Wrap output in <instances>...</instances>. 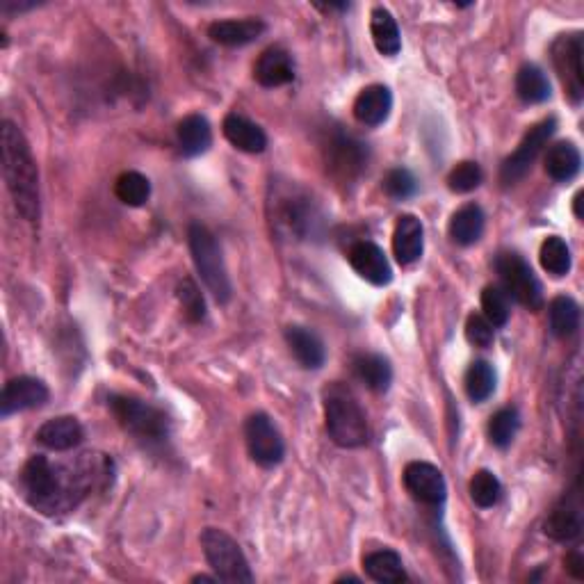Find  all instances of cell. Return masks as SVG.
<instances>
[{
	"instance_id": "cell-24",
	"label": "cell",
	"mask_w": 584,
	"mask_h": 584,
	"mask_svg": "<svg viewBox=\"0 0 584 584\" xmlns=\"http://www.w3.org/2000/svg\"><path fill=\"white\" fill-rule=\"evenodd\" d=\"M543 532L553 541L569 543L580 537L582 532V511L578 505L571 502H562L553 511H550L546 523H543Z\"/></svg>"
},
{
	"instance_id": "cell-22",
	"label": "cell",
	"mask_w": 584,
	"mask_h": 584,
	"mask_svg": "<svg viewBox=\"0 0 584 584\" xmlns=\"http://www.w3.org/2000/svg\"><path fill=\"white\" fill-rule=\"evenodd\" d=\"M286 343L297 363L306 370H320L324 361H327V352H324L322 340L318 338V334H313L311 329L297 327V324L295 327H288Z\"/></svg>"
},
{
	"instance_id": "cell-23",
	"label": "cell",
	"mask_w": 584,
	"mask_h": 584,
	"mask_svg": "<svg viewBox=\"0 0 584 584\" xmlns=\"http://www.w3.org/2000/svg\"><path fill=\"white\" fill-rule=\"evenodd\" d=\"M354 375L372 393H386L393 384L391 361L381 354H361L354 359Z\"/></svg>"
},
{
	"instance_id": "cell-38",
	"label": "cell",
	"mask_w": 584,
	"mask_h": 584,
	"mask_svg": "<svg viewBox=\"0 0 584 584\" xmlns=\"http://www.w3.org/2000/svg\"><path fill=\"white\" fill-rule=\"evenodd\" d=\"M176 297H178V302H181L185 318H188L190 322H201L206 318L204 295H201V290L192 279H183L181 283H178Z\"/></svg>"
},
{
	"instance_id": "cell-33",
	"label": "cell",
	"mask_w": 584,
	"mask_h": 584,
	"mask_svg": "<svg viewBox=\"0 0 584 584\" xmlns=\"http://www.w3.org/2000/svg\"><path fill=\"white\" fill-rule=\"evenodd\" d=\"M541 267L553 277H566L571 272V249L559 235H550L539 251Z\"/></svg>"
},
{
	"instance_id": "cell-34",
	"label": "cell",
	"mask_w": 584,
	"mask_h": 584,
	"mask_svg": "<svg viewBox=\"0 0 584 584\" xmlns=\"http://www.w3.org/2000/svg\"><path fill=\"white\" fill-rule=\"evenodd\" d=\"M115 194L121 204L140 208L151 197V183L149 178L142 176L140 172H124L115 181Z\"/></svg>"
},
{
	"instance_id": "cell-37",
	"label": "cell",
	"mask_w": 584,
	"mask_h": 584,
	"mask_svg": "<svg viewBox=\"0 0 584 584\" xmlns=\"http://www.w3.org/2000/svg\"><path fill=\"white\" fill-rule=\"evenodd\" d=\"M509 297L498 286H486L482 292V315L493 327H505L509 320Z\"/></svg>"
},
{
	"instance_id": "cell-5",
	"label": "cell",
	"mask_w": 584,
	"mask_h": 584,
	"mask_svg": "<svg viewBox=\"0 0 584 584\" xmlns=\"http://www.w3.org/2000/svg\"><path fill=\"white\" fill-rule=\"evenodd\" d=\"M110 411L117 418V423L126 429L128 434L140 438V441L158 443L165 441L172 432V420L162 409L153 407L149 402L137 400L128 395H112Z\"/></svg>"
},
{
	"instance_id": "cell-28",
	"label": "cell",
	"mask_w": 584,
	"mask_h": 584,
	"mask_svg": "<svg viewBox=\"0 0 584 584\" xmlns=\"http://www.w3.org/2000/svg\"><path fill=\"white\" fill-rule=\"evenodd\" d=\"M365 575L379 584H397L407 580V571H404L402 557L391 548L375 550V553L365 555L363 559Z\"/></svg>"
},
{
	"instance_id": "cell-20",
	"label": "cell",
	"mask_w": 584,
	"mask_h": 584,
	"mask_svg": "<svg viewBox=\"0 0 584 584\" xmlns=\"http://www.w3.org/2000/svg\"><path fill=\"white\" fill-rule=\"evenodd\" d=\"M393 110V94L386 85H370L356 96L354 117L363 126L384 124Z\"/></svg>"
},
{
	"instance_id": "cell-40",
	"label": "cell",
	"mask_w": 584,
	"mask_h": 584,
	"mask_svg": "<svg viewBox=\"0 0 584 584\" xmlns=\"http://www.w3.org/2000/svg\"><path fill=\"white\" fill-rule=\"evenodd\" d=\"M381 185H384V192L388 194V197L397 199V201L413 197V194H416V190H418L416 178H413L409 169H402V167L391 169V172L384 176V183Z\"/></svg>"
},
{
	"instance_id": "cell-14",
	"label": "cell",
	"mask_w": 584,
	"mask_h": 584,
	"mask_svg": "<svg viewBox=\"0 0 584 584\" xmlns=\"http://www.w3.org/2000/svg\"><path fill=\"white\" fill-rule=\"evenodd\" d=\"M48 402V388L42 379L35 377H14L5 384L3 397H0V413L3 418L12 413L44 407Z\"/></svg>"
},
{
	"instance_id": "cell-41",
	"label": "cell",
	"mask_w": 584,
	"mask_h": 584,
	"mask_svg": "<svg viewBox=\"0 0 584 584\" xmlns=\"http://www.w3.org/2000/svg\"><path fill=\"white\" fill-rule=\"evenodd\" d=\"M466 338L470 345L475 347H491L493 345V338H496V327L484 318L480 313H473L468 315L466 320Z\"/></svg>"
},
{
	"instance_id": "cell-11",
	"label": "cell",
	"mask_w": 584,
	"mask_h": 584,
	"mask_svg": "<svg viewBox=\"0 0 584 584\" xmlns=\"http://www.w3.org/2000/svg\"><path fill=\"white\" fill-rule=\"evenodd\" d=\"M553 64L559 73V80L566 89V96L573 103L582 101L584 94V73H582V35H562L553 44Z\"/></svg>"
},
{
	"instance_id": "cell-25",
	"label": "cell",
	"mask_w": 584,
	"mask_h": 584,
	"mask_svg": "<svg viewBox=\"0 0 584 584\" xmlns=\"http://www.w3.org/2000/svg\"><path fill=\"white\" fill-rule=\"evenodd\" d=\"M370 35L375 48L386 55V58H395L402 51V35L397 28L395 16L386 10V7H375L370 14Z\"/></svg>"
},
{
	"instance_id": "cell-44",
	"label": "cell",
	"mask_w": 584,
	"mask_h": 584,
	"mask_svg": "<svg viewBox=\"0 0 584 584\" xmlns=\"http://www.w3.org/2000/svg\"><path fill=\"white\" fill-rule=\"evenodd\" d=\"M219 578L215 575V578H208V575H194L192 582H217Z\"/></svg>"
},
{
	"instance_id": "cell-39",
	"label": "cell",
	"mask_w": 584,
	"mask_h": 584,
	"mask_svg": "<svg viewBox=\"0 0 584 584\" xmlns=\"http://www.w3.org/2000/svg\"><path fill=\"white\" fill-rule=\"evenodd\" d=\"M482 167L477 162H459L448 176V188L457 194H468L482 185Z\"/></svg>"
},
{
	"instance_id": "cell-30",
	"label": "cell",
	"mask_w": 584,
	"mask_h": 584,
	"mask_svg": "<svg viewBox=\"0 0 584 584\" xmlns=\"http://www.w3.org/2000/svg\"><path fill=\"white\" fill-rule=\"evenodd\" d=\"M550 331L557 338H571L580 329V306L575 299L559 295L548 306Z\"/></svg>"
},
{
	"instance_id": "cell-4",
	"label": "cell",
	"mask_w": 584,
	"mask_h": 584,
	"mask_svg": "<svg viewBox=\"0 0 584 584\" xmlns=\"http://www.w3.org/2000/svg\"><path fill=\"white\" fill-rule=\"evenodd\" d=\"M188 242L192 251V261L197 267L201 281L215 297L217 304H226L233 295L229 272H226L222 249L217 245V238L204 224L194 222L188 229Z\"/></svg>"
},
{
	"instance_id": "cell-31",
	"label": "cell",
	"mask_w": 584,
	"mask_h": 584,
	"mask_svg": "<svg viewBox=\"0 0 584 584\" xmlns=\"http://www.w3.org/2000/svg\"><path fill=\"white\" fill-rule=\"evenodd\" d=\"M516 94L527 105H537L550 99V83L539 67L525 64L516 73Z\"/></svg>"
},
{
	"instance_id": "cell-18",
	"label": "cell",
	"mask_w": 584,
	"mask_h": 584,
	"mask_svg": "<svg viewBox=\"0 0 584 584\" xmlns=\"http://www.w3.org/2000/svg\"><path fill=\"white\" fill-rule=\"evenodd\" d=\"M267 30L265 21L261 19H226V21H215L208 26V37L213 39L219 46H247L251 42H256L258 37Z\"/></svg>"
},
{
	"instance_id": "cell-13",
	"label": "cell",
	"mask_w": 584,
	"mask_h": 584,
	"mask_svg": "<svg viewBox=\"0 0 584 584\" xmlns=\"http://www.w3.org/2000/svg\"><path fill=\"white\" fill-rule=\"evenodd\" d=\"M327 162L340 181H352L368 167V146L352 135L338 133L327 146Z\"/></svg>"
},
{
	"instance_id": "cell-1",
	"label": "cell",
	"mask_w": 584,
	"mask_h": 584,
	"mask_svg": "<svg viewBox=\"0 0 584 584\" xmlns=\"http://www.w3.org/2000/svg\"><path fill=\"white\" fill-rule=\"evenodd\" d=\"M112 468V459L105 454L85 452L67 464H53L44 454H35L21 470V489L42 514H69L89 493L110 484Z\"/></svg>"
},
{
	"instance_id": "cell-15",
	"label": "cell",
	"mask_w": 584,
	"mask_h": 584,
	"mask_svg": "<svg viewBox=\"0 0 584 584\" xmlns=\"http://www.w3.org/2000/svg\"><path fill=\"white\" fill-rule=\"evenodd\" d=\"M347 261H350L352 270L359 274L361 279H365L372 286H388L393 281V270L391 263L384 251H381L375 242H356L347 251Z\"/></svg>"
},
{
	"instance_id": "cell-16",
	"label": "cell",
	"mask_w": 584,
	"mask_h": 584,
	"mask_svg": "<svg viewBox=\"0 0 584 584\" xmlns=\"http://www.w3.org/2000/svg\"><path fill=\"white\" fill-rule=\"evenodd\" d=\"M254 78L258 85L267 89L283 87L295 80V60L281 46H272L261 53V58L254 64Z\"/></svg>"
},
{
	"instance_id": "cell-3",
	"label": "cell",
	"mask_w": 584,
	"mask_h": 584,
	"mask_svg": "<svg viewBox=\"0 0 584 584\" xmlns=\"http://www.w3.org/2000/svg\"><path fill=\"white\" fill-rule=\"evenodd\" d=\"M324 423L331 441L340 448H361L368 443V418L356 397L345 386L324 388Z\"/></svg>"
},
{
	"instance_id": "cell-32",
	"label": "cell",
	"mask_w": 584,
	"mask_h": 584,
	"mask_svg": "<svg viewBox=\"0 0 584 584\" xmlns=\"http://www.w3.org/2000/svg\"><path fill=\"white\" fill-rule=\"evenodd\" d=\"M466 393L473 402H484L489 400L496 391V372H493V365L486 361H473L470 368L466 370L464 377Z\"/></svg>"
},
{
	"instance_id": "cell-42",
	"label": "cell",
	"mask_w": 584,
	"mask_h": 584,
	"mask_svg": "<svg viewBox=\"0 0 584 584\" xmlns=\"http://www.w3.org/2000/svg\"><path fill=\"white\" fill-rule=\"evenodd\" d=\"M566 571H569L575 580L584 578V557L582 553H578V550L566 557Z\"/></svg>"
},
{
	"instance_id": "cell-21",
	"label": "cell",
	"mask_w": 584,
	"mask_h": 584,
	"mask_svg": "<svg viewBox=\"0 0 584 584\" xmlns=\"http://www.w3.org/2000/svg\"><path fill=\"white\" fill-rule=\"evenodd\" d=\"M222 131L226 140H229L235 149L245 153H263L267 149V135L263 128L254 124V121H249L247 117L238 115V112L226 115Z\"/></svg>"
},
{
	"instance_id": "cell-17",
	"label": "cell",
	"mask_w": 584,
	"mask_h": 584,
	"mask_svg": "<svg viewBox=\"0 0 584 584\" xmlns=\"http://www.w3.org/2000/svg\"><path fill=\"white\" fill-rule=\"evenodd\" d=\"M425 229L416 215H402L393 231V254L400 265H411L423 256Z\"/></svg>"
},
{
	"instance_id": "cell-35",
	"label": "cell",
	"mask_w": 584,
	"mask_h": 584,
	"mask_svg": "<svg viewBox=\"0 0 584 584\" xmlns=\"http://www.w3.org/2000/svg\"><path fill=\"white\" fill-rule=\"evenodd\" d=\"M518 427H521V416H518L516 409H500L491 416L489 423V438L496 448H509L511 441H514L518 434Z\"/></svg>"
},
{
	"instance_id": "cell-7",
	"label": "cell",
	"mask_w": 584,
	"mask_h": 584,
	"mask_svg": "<svg viewBox=\"0 0 584 584\" xmlns=\"http://www.w3.org/2000/svg\"><path fill=\"white\" fill-rule=\"evenodd\" d=\"M272 206V224L286 238L302 240L308 233H313L318 224V213L311 199L299 190H281L270 201Z\"/></svg>"
},
{
	"instance_id": "cell-19",
	"label": "cell",
	"mask_w": 584,
	"mask_h": 584,
	"mask_svg": "<svg viewBox=\"0 0 584 584\" xmlns=\"http://www.w3.org/2000/svg\"><path fill=\"white\" fill-rule=\"evenodd\" d=\"M85 438V429L78 423V418L73 416H60L53 420H46V423L39 427L37 441L48 450L55 452H67L78 448Z\"/></svg>"
},
{
	"instance_id": "cell-36",
	"label": "cell",
	"mask_w": 584,
	"mask_h": 584,
	"mask_svg": "<svg viewBox=\"0 0 584 584\" xmlns=\"http://www.w3.org/2000/svg\"><path fill=\"white\" fill-rule=\"evenodd\" d=\"M500 493V480L491 470H477L473 480H470V498L480 509H491L493 505H498Z\"/></svg>"
},
{
	"instance_id": "cell-26",
	"label": "cell",
	"mask_w": 584,
	"mask_h": 584,
	"mask_svg": "<svg viewBox=\"0 0 584 584\" xmlns=\"http://www.w3.org/2000/svg\"><path fill=\"white\" fill-rule=\"evenodd\" d=\"M178 135V146H181L183 156L197 158L204 156L213 144V131H210V124L206 117L201 115H190L185 117L176 128Z\"/></svg>"
},
{
	"instance_id": "cell-12",
	"label": "cell",
	"mask_w": 584,
	"mask_h": 584,
	"mask_svg": "<svg viewBox=\"0 0 584 584\" xmlns=\"http://www.w3.org/2000/svg\"><path fill=\"white\" fill-rule=\"evenodd\" d=\"M402 480L411 496L423 505L436 507L443 505L445 498H448V484H445L443 473L427 461H411L404 468Z\"/></svg>"
},
{
	"instance_id": "cell-10",
	"label": "cell",
	"mask_w": 584,
	"mask_h": 584,
	"mask_svg": "<svg viewBox=\"0 0 584 584\" xmlns=\"http://www.w3.org/2000/svg\"><path fill=\"white\" fill-rule=\"evenodd\" d=\"M555 128H557V119L548 117L539 121L537 126H532L530 131L525 133L521 144H518V149L511 153L505 162H502V169H500L502 183L505 185L518 183L527 172H530V167L534 165V160L539 158L543 146H546L550 137L555 135Z\"/></svg>"
},
{
	"instance_id": "cell-8",
	"label": "cell",
	"mask_w": 584,
	"mask_h": 584,
	"mask_svg": "<svg viewBox=\"0 0 584 584\" xmlns=\"http://www.w3.org/2000/svg\"><path fill=\"white\" fill-rule=\"evenodd\" d=\"M496 270L500 274L502 288H505L507 297H514L518 304L530 308V311H539L543 306V288L523 256L511 254V251L500 254L496 261Z\"/></svg>"
},
{
	"instance_id": "cell-9",
	"label": "cell",
	"mask_w": 584,
	"mask_h": 584,
	"mask_svg": "<svg viewBox=\"0 0 584 584\" xmlns=\"http://www.w3.org/2000/svg\"><path fill=\"white\" fill-rule=\"evenodd\" d=\"M245 441H247L249 457L263 468L279 466L283 457H286V445H283V438L267 413H251V416L247 418Z\"/></svg>"
},
{
	"instance_id": "cell-2",
	"label": "cell",
	"mask_w": 584,
	"mask_h": 584,
	"mask_svg": "<svg viewBox=\"0 0 584 584\" xmlns=\"http://www.w3.org/2000/svg\"><path fill=\"white\" fill-rule=\"evenodd\" d=\"M0 144H3V176L12 201L23 219L37 222L42 215V201H39V169L32 158L30 144L21 128L5 121L0 131Z\"/></svg>"
},
{
	"instance_id": "cell-6",
	"label": "cell",
	"mask_w": 584,
	"mask_h": 584,
	"mask_svg": "<svg viewBox=\"0 0 584 584\" xmlns=\"http://www.w3.org/2000/svg\"><path fill=\"white\" fill-rule=\"evenodd\" d=\"M201 548H204L206 562L215 571L219 582H254V573L249 569L247 557L231 534L217 530V527H206L201 532Z\"/></svg>"
},
{
	"instance_id": "cell-43",
	"label": "cell",
	"mask_w": 584,
	"mask_h": 584,
	"mask_svg": "<svg viewBox=\"0 0 584 584\" xmlns=\"http://www.w3.org/2000/svg\"><path fill=\"white\" fill-rule=\"evenodd\" d=\"M573 204H575V217H578V219H582V210H580V204H582V192H578V194H575Z\"/></svg>"
},
{
	"instance_id": "cell-27",
	"label": "cell",
	"mask_w": 584,
	"mask_h": 584,
	"mask_svg": "<svg viewBox=\"0 0 584 584\" xmlns=\"http://www.w3.org/2000/svg\"><path fill=\"white\" fill-rule=\"evenodd\" d=\"M582 156L573 142H557L548 149L546 174L557 183H569L580 172Z\"/></svg>"
},
{
	"instance_id": "cell-29",
	"label": "cell",
	"mask_w": 584,
	"mask_h": 584,
	"mask_svg": "<svg viewBox=\"0 0 584 584\" xmlns=\"http://www.w3.org/2000/svg\"><path fill=\"white\" fill-rule=\"evenodd\" d=\"M484 210L477 204H466L450 219V238L461 247L475 245L484 233Z\"/></svg>"
}]
</instances>
